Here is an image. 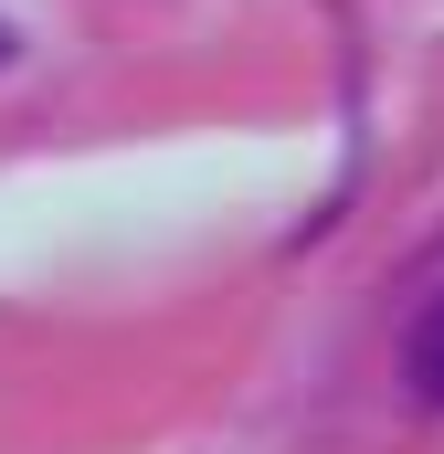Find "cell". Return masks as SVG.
<instances>
[{
  "label": "cell",
  "mask_w": 444,
  "mask_h": 454,
  "mask_svg": "<svg viewBox=\"0 0 444 454\" xmlns=\"http://www.w3.org/2000/svg\"><path fill=\"white\" fill-rule=\"evenodd\" d=\"M402 370H413L424 402H444V296L424 307V328H413V348H402Z\"/></svg>",
  "instance_id": "1"
}]
</instances>
